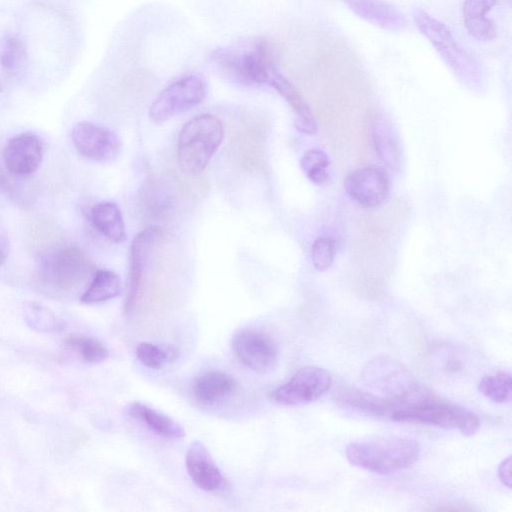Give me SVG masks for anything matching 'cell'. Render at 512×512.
<instances>
[{
  "label": "cell",
  "mask_w": 512,
  "mask_h": 512,
  "mask_svg": "<svg viewBox=\"0 0 512 512\" xmlns=\"http://www.w3.org/2000/svg\"><path fill=\"white\" fill-rule=\"evenodd\" d=\"M300 167L306 177L316 185H323L329 179V156L320 149H310L303 153Z\"/></svg>",
  "instance_id": "4316f807"
},
{
  "label": "cell",
  "mask_w": 512,
  "mask_h": 512,
  "mask_svg": "<svg viewBox=\"0 0 512 512\" xmlns=\"http://www.w3.org/2000/svg\"><path fill=\"white\" fill-rule=\"evenodd\" d=\"M24 316L28 325L38 331L50 332L61 328V322L54 313L45 306L35 302L25 305Z\"/></svg>",
  "instance_id": "f1b7e54d"
},
{
  "label": "cell",
  "mask_w": 512,
  "mask_h": 512,
  "mask_svg": "<svg viewBox=\"0 0 512 512\" xmlns=\"http://www.w3.org/2000/svg\"><path fill=\"white\" fill-rule=\"evenodd\" d=\"M361 379L369 389L405 405L429 392L417 383L403 363L386 355L370 359L361 370Z\"/></svg>",
  "instance_id": "8992f818"
},
{
  "label": "cell",
  "mask_w": 512,
  "mask_h": 512,
  "mask_svg": "<svg viewBox=\"0 0 512 512\" xmlns=\"http://www.w3.org/2000/svg\"><path fill=\"white\" fill-rule=\"evenodd\" d=\"M65 345L85 363H101L109 356L108 349L98 339L89 335H69L65 339Z\"/></svg>",
  "instance_id": "d4e9b609"
},
{
  "label": "cell",
  "mask_w": 512,
  "mask_h": 512,
  "mask_svg": "<svg viewBox=\"0 0 512 512\" xmlns=\"http://www.w3.org/2000/svg\"><path fill=\"white\" fill-rule=\"evenodd\" d=\"M161 237V228L150 226L140 231L130 245L124 314L132 312L141 298L148 266Z\"/></svg>",
  "instance_id": "9c48e42d"
},
{
  "label": "cell",
  "mask_w": 512,
  "mask_h": 512,
  "mask_svg": "<svg viewBox=\"0 0 512 512\" xmlns=\"http://www.w3.org/2000/svg\"><path fill=\"white\" fill-rule=\"evenodd\" d=\"M334 400L343 408L376 418H391L396 410L404 406L401 401L347 386L335 391Z\"/></svg>",
  "instance_id": "9a60e30c"
},
{
  "label": "cell",
  "mask_w": 512,
  "mask_h": 512,
  "mask_svg": "<svg viewBox=\"0 0 512 512\" xmlns=\"http://www.w3.org/2000/svg\"><path fill=\"white\" fill-rule=\"evenodd\" d=\"M26 61V50L21 40L9 37L5 40L0 52V64L4 71L14 75L18 73Z\"/></svg>",
  "instance_id": "f546056e"
},
{
  "label": "cell",
  "mask_w": 512,
  "mask_h": 512,
  "mask_svg": "<svg viewBox=\"0 0 512 512\" xmlns=\"http://www.w3.org/2000/svg\"><path fill=\"white\" fill-rule=\"evenodd\" d=\"M211 58L230 79L245 85L268 84L271 74L277 69L274 47L264 38L243 52L217 49Z\"/></svg>",
  "instance_id": "52a82bcc"
},
{
  "label": "cell",
  "mask_w": 512,
  "mask_h": 512,
  "mask_svg": "<svg viewBox=\"0 0 512 512\" xmlns=\"http://www.w3.org/2000/svg\"><path fill=\"white\" fill-rule=\"evenodd\" d=\"M419 455L415 439L399 436L353 442L346 447V457L352 465L383 475L409 468Z\"/></svg>",
  "instance_id": "7a4b0ae2"
},
{
  "label": "cell",
  "mask_w": 512,
  "mask_h": 512,
  "mask_svg": "<svg viewBox=\"0 0 512 512\" xmlns=\"http://www.w3.org/2000/svg\"><path fill=\"white\" fill-rule=\"evenodd\" d=\"M187 472L192 481L204 491L219 489L224 477L207 448L200 441H194L185 456Z\"/></svg>",
  "instance_id": "2e32d148"
},
{
  "label": "cell",
  "mask_w": 512,
  "mask_h": 512,
  "mask_svg": "<svg viewBox=\"0 0 512 512\" xmlns=\"http://www.w3.org/2000/svg\"><path fill=\"white\" fill-rule=\"evenodd\" d=\"M344 187L347 194L361 206L375 207L388 197L390 180L384 169L369 166L349 173Z\"/></svg>",
  "instance_id": "4fadbf2b"
},
{
  "label": "cell",
  "mask_w": 512,
  "mask_h": 512,
  "mask_svg": "<svg viewBox=\"0 0 512 512\" xmlns=\"http://www.w3.org/2000/svg\"><path fill=\"white\" fill-rule=\"evenodd\" d=\"M236 381L220 371L200 375L193 383L194 397L203 404H216L230 397L236 390Z\"/></svg>",
  "instance_id": "d6986e66"
},
{
  "label": "cell",
  "mask_w": 512,
  "mask_h": 512,
  "mask_svg": "<svg viewBox=\"0 0 512 512\" xmlns=\"http://www.w3.org/2000/svg\"><path fill=\"white\" fill-rule=\"evenodd\" d=\"M122 292L120 277L107 269L97 270L80 300L85 304L100 303L117 297Z\"/></svg>",
  "instance_id": "cb8c5ba5"
},
{
  "label": "cell",
  "mask_w": 512,
  "mask_h": 512,
  "mask_svg": "<svg viewBox=\"0 0 512 512\" xmlns=\"http://www.w3.org/2000/svg\"><path fill=\"white\" fill-rule=\"evenodd\" d=\"M375 150L387 166L398 170L402 165V150L398 134L385 117L375 120L372 129Z\"/></svg>",
  "instance_id": "44dd1931"
},
{
  "label": "cell",
  "mask_w": 512,
  "mask_h": 512,
  "mask_svg": "<svg viewBox=\"0 0 512 512\" xmlns=\"http://www.w3.org/2000/svg\"><path fill=\"white\" fill-rule=\"evenodd\" d=\"M71 137L77 152L93 162H111L118 157L122 149L121 139L115 132L88 121L76 124Z\"/></svg>",
  "instance_id": "8fae6325"
},
{
  "label": "cell",
  "mask_w": 512,
  "mask_h": 512,
  "mask_svg": "<svg viewBox=\"0 0 512 512\" xmlns=\"http://www.w3.org/2000/svg\"><path fill=\"white\" fill-rule=\"evenodd\" d=\"M498 476L506 487H511V456H508L499 465Z\"/></svg>",
  "instance_id": "1f68e13d"
},
{
  "label": "cell",
  "mask_w": 512,
  "mask_h": 512,
  "mask_svg": "<svg viewBox=\"0 0 512 512\" xmlns=\"http://www.w3.org/2000/svg\"><path fill=\"white\" fill-rule=\"evenodd\" d=\"M225 138L223 122L210 113L198 114L181 128L177 142V160L190 176L201 174Z\"/></svg>",
  "instance_id": "6da1fadb"
},
{
  "label": "cell",
  "mask_w": 512,
  "mask_h": 512,
  "mask_svg": "<svg viewBox=\"0 0 512 512\" xmlns=\"http://www.w3.org/2000/svg\"><path fill=\"white\" fill-rule=\"evenodd\" d=\"M127 414L141 420L150 430L160 436L170 439H179L185 436V430L178 422L142 403L130 404L127 407Z\"/></svg>",
  "instance_id": "603a6c76"
},
{
  "label": "cell",
  "mask_w": 512,
  "mask_h": 512,
  "mask_svg": "<svg viewBox=\"0 0 512 512\" xmlns=\"http://www.w3.org/2000/svg\"><path fill=\"white\" fill-rule=\"evenodd\" d=\"M395 422L433 425L456 429L465 436L473 435L480 427L477 414L427 393L422 398L396 410L391 418Z\"/></svg>",
  "instance_id": "5b68a950"
},
{
  "label": "cell",
  "mask_w": 512,
  "mask_h": 512,
  "mask_svg": "<svg viewBox=\"0 0 512 512\" xmlns=\"http://www.w3.org/2000/svg\"><path fill=\"white\" fill-rule=\"evenodd\" d=\"M231 346L236 357L259 374L270 372L277 364V346L263 331L251 328L239 330L233 336Z\"/></svg>",
  "instance_id": "7c38bea8"
},
{
  "label": "cell",
  "mask_w": 512,
  "mask_h": 512,
  "mask_svg": "<svg viewBox=\"0 0 512 512\" xmlns=\"http://www.w3.org/2000/svg\"><path fill=\"white\" fill-rule=\"evenodd\" d=\"M91 265L75 246H63L43 253L37 266L39 283L49 294L67 297L76 293L87 280Z\"/></svg>",
  "instance_id": "3957f363"
},
{
  "label": "cell",
  "mask_w": 512,
  "mask_h": 512,
  "mask_svg": "<svg viewBox=\"0 0 512 512\" xmlns=\"http://www.w3.org/2000/svg\"><path fill=\"white\" fill-rule=\"evenodd\" d=\"M497 0H464L463 19L468 33L478 41H492L496 37V27L487 13Z\"/></svg>",
  "instance_id": "ffe728a7"
},
{
  "label": "cell",
  "mask_w": 512,
  "mask_h": 512,
  "mask_svg": "<svg viewBox=\"0 0 512 512\" xmlns=\"http://www.w3.org/2000/svg\"><path fill=\"white\" fill-rule=\"evenodd\" d=\"M44 156V144L33 133H21L11 138L4 149L3 158L7 170L18 177L33 174Z\"/></svg>",
  "instance_id": "5bb4252c"
},
{
  "label": "cell",
  "mask_w": 512,
  "mask_h": 512,
  "mask_svg": "<svg viewBox=\"0 0 512 512\" xmlns=\"http://www.w3.org/2000/svg\"><path fill=\"white\" fill-rule=\"evenodd\" d=\"M332 385L331 374L316 366L299 369L288 382L272 392V399L285 406H299L314 402Z\"/></svg>",
  "instance_id": "30bf717a"
},
{
  "label": "cell",
  "mask_w": 512,
  "mask_h": 512,
  "mask_svg": "<svg viewBox=\"0 0 512 512\" xmlns=\"http://www.w3.org/2000/svg\"><path fill=\"white\" fill-rule=\"evenodd\" d=\"M336 244L331 237L317 238L311 247V259L314 268L318 271L329 269L335 258Z\"/></svg>",
  "instance_id": "4dcf8cb0"
},
{
  "label": "cell",
  "mask_w": 512,
  "mask_h": 512,
  "mask_svg": "<svg viewBox=\"0 0 512 512\" xmlns=\"http://www.w3.org/2000/svg\"><path fill=\"white\" fill-rule=\"evenodd\" d=\"M291 106L295 115V126L298 131L305 134H315L317 131L316 121L311 110L295 86L284 77L277 69L273 71L268 81Z\"/></svg>",
  "instance_id": "ac0fdd59"
},
{
  "label": "cell",
  "mask_w": 512,
  "mask_h": 512,
  "mask_svg": "<svg viewBox=\"0 0 512 512\" xmlns=\"http://www.w3.org/2000/svg\"><path fill=\"white\" fill-rule=\"evenodd\" d=\"M9 254V239L6 230L0 223V266H2Z\"/></svg>",
  "instance_id": "d6a6232c"
},
{
  "label": "cell",
  "mask_w": 512,
  "mask_h": 512,
  "mask_svg": "<svg viewBox=\"0 0 512 512\" xmlns=\"http://www.w3.org/2000/svg\"><path fill=\"white\" fill-rule=\"evenodd\" d=\"M359 17L389 31H400L407 27L404 15L383 0H343Z\"/></svg>",
  "instance_id": "e0dca14e"
},
{
  "label": "cell",
  "mask_w": 512,
  "mask_h": 512,
  "mask_svg": "<svg viewBox=\"0 0 512 512\" xmlns=\"http://www.w3.org/2000/svg\"><path fill=\"white\" fill-rule=\"evenodd\" d=\"M1 88V87H0Z\"/></svg>",
  "instance_id": "836d02e7"
},
{
  "label": "cell",
  "mask_w": 512,
  "mask_h": 512,
  "mask_svg": "<svg viewBox=\"0 0 512 512\" xmlns=\"http://www.w3.org/2000/svg\"><path fill=\"white\" fill-rule=\"evenodd\" d=\"M136 356L144 366L159 370L166 363L172 362L178 357V350L172 345L141 342L136 347Z\"/></svg>",
  "instance_id": "484cf974"
},
{
  "label": "cell",
  "mask_w": 512,
  "mask_h": 512,
  "mask_svg": "<svg viewBox=\"0 0 512 512\" xmlns=\"http://www.w3.org/2000/svg\"><path fill=\"white\" fill-rule=\"evenodd\" d=\"M511 376L509 373L499 371L484 376L478 385L479 391L495 403H506L511 399Z\"/></svg>",
  "instance_id": "83f0119b"
},
{
  "label": "cell",
  "mask_w": 512,
  "mask_h": 512,
  "mask_svg": "<svg viewBox=\"0 0 512 512\" xmlns=\"http://www.w3.org/2000/svg\"><path fill=\"white\" fill-rule=\"evenodd\" d=\"M208 94L206 81L198 75L182 77L164 88L149 107V117L163 123L198 106Z\"/></svg>",
  "instance_id": "ba28073f"
},
{
  "label": "cell",
  "mask_w": 512,
  "mask_h": 512,
  "mask_svg": "<svg viewBox=\"0 0 512 512\" xmlns=\"http://www.w3.org/2000/svg\"><path fill=\"white\" fill-rule=\"evenodd\" d=\"M413 18L419 31L430 41L459 81L471 88L480 87V64L456 41L447 26L422 9H416Z\"/></svg>",
  "instance_id": "277c9868"
},
{
  "label": "cell",
  "mask_w": 512,
  "mask_h": 512,
  "mask_svg": "<svg viewBox=\"0 0 512 512\" xmlns=\"http://www.w3.org/2000/svg\"><path fill=\"white\" fill-rule=\"evenodd\" d=\"M91 220L103 236L115 243L125 239V223L119 206L111 201L97 203L91 210Z\"/></svg>",
  "instance_id": "7402d4cb"
}]
</instances>
